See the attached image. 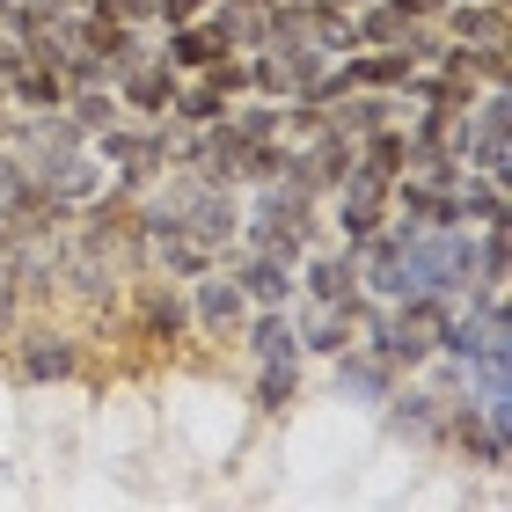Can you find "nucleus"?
Listing matches in <instances>:
<instances>
[{
	"instance_id": "f257e3e1",
	"label": "nucleus",
	"mask_w": 512,
	"mask_h": 512,
	"mask_svg": "<svg viewBox=\"0 0 512 512\" xmlns=\"http://www.w3.org/2000/svg\"><path fill=\"white\" fill-rule=\"evenodd\" d=\"M169 154H176V139L169 125H103L96 132V161L103 169H118L125 191H139V183H154V176H169Z\"/></svg>"
},
{
	"instance_id": "f03ea898",
	"label": "nucleus",
	"mask_w": 512,
	"mask_h": 512,
	"mask_svg": "<svg viewBox=\"0 0 512 512\" xmlns=\"http://www.w3.org/2000/svg\"><path fill=\"white\" fill-rule=\"evenodd\" d=\"M22 169H30V183L44 198H59V205H81L103 191V161L88 154V147H59V154H37V161H22Z\"/></svg>"
},
{
	"instance_id": "7ed1b4c3",
	"label": "nucleus",
	"mask_w": 512,
	"mask_h": 512,
	"mask_svg": "<svg viewBox=\"0 0 512 512\" xmlns=\"http://www.w3.org/2000/svg\"><path fill=\"white\" fill-rule=\"evenodd\" d=\"M183 300H191V322L205 337H235L249 322V293L235 286V271H220V264H205L191 286H183Z\"/></svg>"
},
{
	"instance_id": "20e7f679",
	"label": "nucleus",
	"mask_w": 512,
	"mask_h": 512,
	"mask_svg": "<svg viewBox=\"0 0 512 512\" xmlns=\"http://www.w3.org/2000/svg\"><path fill=\"white\" fill-rule=\"evenodd\" d=\"M293 286L308 293V300H330V308H352L359 300V264H352V249H330V242H315V256L300 249V264H293Z\"/></svg>"
},
{
	"instance_id": "39448f33",
	"label": "nucleus",
	"mask_w": 512,
	"mask_h": 512,
	"mask_svg": "<svg viewBox=\"0 0 512 512\" xmlns=\"http://www.w3.org/2000/svg\"><path fill=\"white\" fill-rule=\"evenodd\" d=\"M235 52V37H227V15H198V22H176L169 37H161V59L176 66V74H205V66H220Z\"/></svg>"
},
{
	"instance_id": "423d86ee",
	"label": "nucleus",
	"mask_w": 512,
	"mask_h": 512,
	"mask_svg": "<svg viewBox=\"0 0 512 512\" xmlns=\"http://www.w3.org/2000/svg\"><path fill=\"white\" fill-rule=\"evenodd\" d=\"M381 417H388V432L417 439V447H439V439H447V395L439 388H388Z\"/></svg>"
},
{
	"instance_id": "0eeeda50",
	"label": "nucleus",
	"mask_w": 512,
	"mask_h": 512,
	"mask_svg": "<svg viewBox=\"0 0 512 512\" xmlns=\"http://www.w3.org/2000/svg\"><path fill=\"white\" fill-rule=\"evenodd\" d=\"M227 271H235V286L249 293V308H286V300L300 293V286H293V256H286V249H242Z\"/></svg>"
},
{
	"instance_id": "6e6552de",
	"label": "nucleus",
	"mask_w": 512,
	"mask_h": 512,
	"mask_svg": "<svg viewBox=\"0 0 512 512\" xmlns=\"http://www.w3.org/2000/svg\"><path fill=\"white\" fill-rule=\"evenodd\" d=\"M15 374L30 381V388H44V381H74L81 374V344L66 337V330H30L15 344Z\"/></svg>"
},
{
	"instance_id": "1a4fd4ad",
	"label": "nucleus",
	"mask_w": 512,
	"mask_h": 512,
	"mask_svg": "<svg viewBox=\"0 0 512 512\" xmlns=\"http://www.w3.org/2000/svg\"><path fill=\"white\" fill-rule=\"evenodd\" d=\"M110 88H118L125 110H139V118H161V110H169V96H176V66L161 59V52H147V59H132Z\"/></svg>"
},
{
	"instance_id": "9d476101",
	"label": "nucleus",
	"mask_w": 512,
	"mask_h": 512,
	"mask_svg": "<svg viewBox=\"0 0 512 512\" xmlns=\"http://www.w3.org/2000/svg\"><path fill=\"white\" fill-rule=\"evenodd\" d=\"M330 198H337V235H344V249H359V242H366V235H374V227L388 220V191H381V183L344 176Z\"/></svg>"
},
{
	"instance_id": "9b49d317",
	"label": "nucleus",
	"mask_w": 512,
	"mask_h": 512,
	"mask_svg": "<svg viewBox=\"0 0 512 512\" xmlns=\"http://www.w3.org/2000/svg\"><path fill=\"white\" fill-rule=\"evenodd\" d=\"M344 110H322V118H330V132H344V139H366V132H381V125H395V103L388 88H344L337 96Z\"/></svg>"
},
{
	"instance_id": "f8f14e48",
	"label": "nucleus",
	"mask_w": 512,
	"mask_h": 512,
	"mask_svg": "<svg viewBox=\"0 0 512 512\" xmlns=\"http://www.w3.org/2000/svg\"><path fill=\"white\" fill-rule=\"evenodd\" d=\"M395 388V366L381 352H366V344H344L337 352V395H352V403H381Z\"/></svg>"
},
{
	"instance_id": "ddd939ff",
	"label": "nucleus",
	"mask_w": 512,
	"mask_h": 512,
	"mask_svg": "<svg viewBox=\"0 0 512 512\" xmlns=\"http://www.w3.org/2000/svg\"><path fill=\"white\" fill-rule=\"evenodd\" d=\"M439 30H447V44H498L505 37V0H447Z\"/></svg>"
},
{
	"instance_id": "4468645a",
	"label": "nucleus",
	"mask_w": 512,
	"mask_h": 512,
	"mask_svg": "<svg viewBox=\"0 0 512 512\" xmlns=\"http://www.w3.org/2000/svg\"><path fill=\"white\" fill-rule=\"evenodd\" d=\"M242 337H249V359H256V366L300 359V330H293V315H286V308H249Z\"/></svg>"
},
{
	"instance_id": "2eb2a0df",
	"label": "nucleus",
	"mask_w": 512,
	"mask_h": 512,
	"mask_svg": "<svg viewBox=\"0 0 512 512\" xmlns=\"http://www.w3.org/2000/svg\"><path fill=\"white\" fill-rule=\"evenodd\" d=\"M293 330H300V352H315V359H337L344 344H352V308H330V300H315V308L300 315Z\"/></svg>"
},
{
	"instance_id": "dca6fc26",
	"label": "nucleus",
	"mask_w": 512,
	"mask_h": 512,
	"mask_svg": "<svg viewBox=\"0 0 512 512\" xmlns=\"http://www.w3.org/2000/svg\"><path fill=\"white\" fill-rule=\"evenodd\" d=\"M139 322H147L154 344H176L183 330H191V300H183V286H147V293H139Z\"/></svg>"
},
{
	"instance_id": "f3484780",
	"label": "nucleus",
	"mask_w": 512,
	"mask_h": 512,
	"mask_svg": "<svg viewBox=\"0 0 512 512\" xmlns=\"http://www.w3.org/2000/svg\"><path fill=\"white\" fill-rule=\"evenodd\" d=\"M118 110H125V103H118V88H110V81H96V88H66V118H74L88 139H96L103 125H118Z\"/></svg>"
},
{
	"instance_id": "a211bd4d",
	"label": "nucleus",
	"mask_w": 512,
	"mask_h": 512,
	"mask_svg": "<svg viewBox=\"0 0 512 512\" xmlns=\"http://www.w3.org/2000/svg\"><path fill=\"white\" fill-rule=\"evenodd\" d=\"M293 403H300V359L256 366V410H264V417H286Z\"/></svg>"
},
{
	"instance_id": "6ab92c4d",
	"label": "nucleus",
	"mask_w": 512,
	"mask_h": 512,
	"mask_svg": "<svg viewBox=\"0 0 512 512\" xmlns=\"http://www.w3.org/2000/svg\"><path fill=\"white\" fill-rule=\"evenodd\" d=\"M8 103H22V110H59L66 103V81H59V66H22V74L8 81Z\"/></svg>"
},
{
	"instance_id": "aec40b11",
	"label": "nucleus",
	"mask_w": 512,
	"mask_h": 512,
	"mask_svg": "<svg viewBox=\"0 0 512 512\" xmlns=\"http://www.w3.org/2000/svg\"><path fill=\"white\" fill-rule=\"evenodd\" d=\"M352 37L359 44H395L403 37V15H395L388 0H366V8H352Z\"/></svg>"
},
{
	"instance_id": "412c9836",
	"label": "nucleus",
	"mask_w": 512,
	"mask_h": 512,
	"mask_svg": "<svg viewBox=\"0 0 512 512\" xmlns=\"http://www.w3.org/2000/svg\"><path fill=\"white\" fill-rule=\"evenodd\" d=\"M227 125H235L242 139H249V147H256V139H278V125H286V103H249V110H227Z\"/></svg>"
},
{
	"instance_id": "4be33fe9",
	"label": "nucleus",
	"mask_w": 512,
	"mask_h": 512,
	"mask_svg": "<svg viewBox=\"0 0 512 512\" xmlns=\"http://www.w3.org/2000/svg\"><path fill=\"white\" fill-rule=\"evenodd\" d=\"M30 198H37V183H30V169H22V154L0 147V213H22Z\"/></svg>"
},
{
	"instance_id": "5701e85b",
	"label": "nucleus",
	"mask_w": 512,
	"mask_h": 512,
	"mask_svg": "<svg viewBox=\"0 0 512 512\" xmlns=\"http://www.w3.org/2000/svg\"><path fill=\"white\" fill-rule=\"evenodd\" d=\"M205 8H213V0H154V22H161V30H176V22H198Z\"/></svg>"
},
{
	"instance_id": "b1692460",
	"label": "nucleus",
	"mask_w": 512,
	"mask_h": 512,
	"mask_svg": "<svg viewBox=\"0 0 512 512\" xmlns=\"http://www.w3.org/2000/svg\"><path fill=\"white\" fill-rule=\"evenodd\" d=\"M388 8H395V15H403V22H432L439 8H447V0H388Z\"/></svg>"
},
{
	"instance_id": "393cba45",
	"label": "nucleus",
	"mask_w": 512,
	"mask_h": 512,
	"mask_svg": "<svg viewBox=\"0 0 512 512\" xmlns=\"http://www.w3.org/2000/svg\"><path fill=\"white\" fill-rule=\"evenodd\" d=\"M322 8H337V15H352V8H366V0H322Z\"/></svg>"
},
{
	"instance_id": "a878e982",
	"label": "nucleus",
	"mask_w": 512,
	"mask_h": 512,
	"mask_svg": "<svg viewBox=\"0 0 512 512\" xmlns=\"http://www.w3.org/2000/svg\"><path fill=\"white\" fill-rule=\"evenodd\" d=\"M0 118H8V81H0Z\"/></svg>"
},
{
	"instance_id": "bb28decb",
	"label": "nucleus",
	"mask_w": 512,
	"mask_h": 512,
	"mask_svg": "<svg viewBox=\"0 0 512 512\" xmlns=\"http://www.w3.org/2000/svg\"><path fill=\"white\" fill-rule=\"evenodd\" d=\"M271 8H308V0H271Z\"/></svg>"
}]
</instances>
